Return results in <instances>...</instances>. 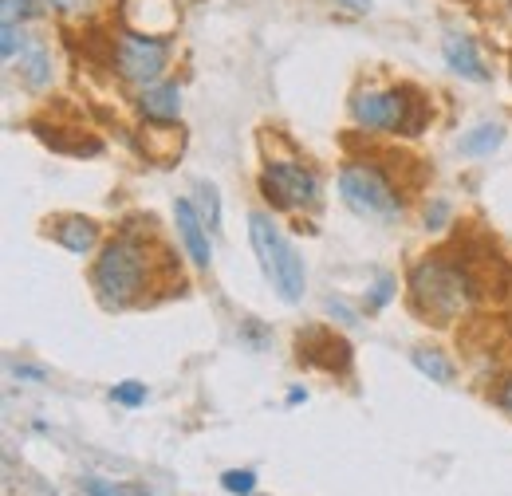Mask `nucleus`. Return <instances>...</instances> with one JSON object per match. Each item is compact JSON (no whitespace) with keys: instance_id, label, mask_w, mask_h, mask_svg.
Returning a JSON list of instances; mask_svg holds the SVG:
<instances>
[{"instance_id":"f257e3e1","label":"nucleus","mask_w":512,"mask_h":496,"mask_svg":"<svg viewBox=\"0 0 512 496\" xmlns=\"http://www.w3.org/2000/svg\"><path fill=\"white\" fill-rule=\"evenodd\" d=\"M410 300H414V311H422L426 319L453 323L473 304V280L461 264H453L446 256H430L410 272Z\"/></svg>"},{"instance_id":"f03ea898","label":"nucleus","mask_w":512,"mask_h":496,"mask_svg":"<svg viewBox=\"0 0 512 496\" xmlns=\"http://www.w3.org/2000/svg\"><path fill=\"white\" fill-rule=\"evenodd\" d=\"M91 284H95V296L103 300V308H130L150 284L146 245L130 233L103 245L99 260H95V272H91Z\"/></svg>"},{"instance_id":"7ed1b4c3","label":"nucleus","mask_w":512,"mask_h":496,"mask_svg":"<svg viewBox=\"0 0 512 496\" xmlns=\"http://www.w3.org/2000/svg\"><path fill=\"white\" fill-rule=\"evenodd\" d=\"M249 241L256 248V260H260V268H264V276L272 280V288H276V296L284 300V304H296L300 296H304V260H300V252L292 248V241L276 229V221L268 217V213H253L249 217Z\"/></svg>"},{"instance_id":"20e7f679","label":"nucleus","mask_w":512,"mask_h":496,"mask_svg":"<svg viewBox=\"0 0 512 496\" xmlns=\"http://www.w3.org/2000/svg\"><path fill=\"white\" fill-rule=\"evenodd\" d=\"M339 197L351 213L371 217V221H390V217L402 213L398 189L375 162H347L343 174H339Z\"/></svg>"},{"instance_id":"39448f33","label":"nucleus","mask_w":512,"mask_h":496,"mask_svg":"<svg viewBox=\"0 0 512 496\" xmlns=\"http://www.w3.org/2000/svg\"><path fill=\"white\" fill-rule=\"evenodd\" d=\"M351 115H355V123L367 126V130H402V134H418L422 123H426L422 99H414L406 87L359 91L351 99Z\"/></svg>"},{"instance_id":"423d86ee","label":"nucleus","mask_w":512,"mask_h":496,"mask_svg":"<svg viewBox=\"0 0 512 496\" xmlns=\"http://www.w3.org/2000/svg\"><path fill=\"white\" fill-rule=\"evenodd\" d=\"M260 189L276 209H308L320 201V178L292 158H272L260 174Z\"/></svg>"},{"instance_id":"0eeeda50","label":"nucleus","mask_w":512,"mask_h":496,"mask_svg":"<svg viewBox=\"0 0 512 496\" xmlns=\"http://www.w3.org/2000/svg\"><path fill=\"white\" fill-rule=\"evenodd\" d=\"M115 67L130 83H158V75L166 71V40L154 36H138V32H123L115 44Z\"/></svg>"},{"instance_id":"6e6552de","label":"nucleus","mask_w":512,"mask_h":496,"mask_svg":"<svg viewBox=\"0 0 512 496\" xmlns=\"http://www.w3.org/2000/svg\"><path fill=\"white\" fill-rule=\"evenodd\" d=\"M123 24L127 32H138V36L170 40V32L178 28V4L174 0H123Z\"/></svg>"},{"instance_id":"1a4fd4ad","label":"nucleus","mask_w":512,"mask_h":496,"mask_svg":"<svg viewBox=\"0 0 512 496\" xmlns=\"http://www.w3.org/2000/svg\"><path fill=\"white\" fill-rule=\"evenodd\" d=\"M174 221H178V237H182V245H186V252H190V260L197 264V268H209L213 245H209L205 221H201V213H197V205H193L190 197L174 201Z\"/></svg>"},{"instance_id":"9d476101","label":"nucleus","mask_w":512,"mask_h":496,"mask_svg":"<svg viewBox=\"0 0 512 496\" xmlns=\"http://www.w3.org/2000/svg\"><path fill=\"white\" fill-rule=\"evenodd\" d=\"M138 111L150 123H174L182 115V87L178 83H150V87H142Z\"/></svg>"},{"instance_id":"9b49d317","label":"nucleus","mask_w":512,"mask_h":496,"mask_svg":"<svg viewBox=\"0 0 512 496\" xmlns=\"http://www.w3.org/2000/svg\"><path fill=\"white\" fill-rule=\"evenodd\" d=\"M442 56H446V63L461 79H473V83H485V79H489V67L477 56V44H473L469 36H446Z\"/></svg>"},{"instance_id":"f8f14e48","label":"nucleus","mask_w":512,"mask_h":496,"mask_svg":"<svg viewBox=\"0 0 512 496\" xmlns=\"http://www.w3.org/2000/svg\"><path fill=\"white\" fill-rule=\"evenodd\" d=\"M12 63H16V75H20L32 91H40V87L52 83V52H48L40 40L28 36V44L20 48V56H16Z\"/></svg>"},{"instance_id":"ddd939ff","label":"nucleus","mask_w":512,"mask_h":496,"mask_svg":"<svg viewBox=\"0 0 512 496\" xmlns=\"http://www.w3.org/2000/svg\"><path fill=\"white\" fill-rule=\"evenodd\" d=\"M52 237H56L67 252L87 256L91 248L99 245V225H95L91 217H60V221H56V229H52Z\"/></svg>"},{"instance_id":"4468645a","label":"nucleus","mask_w":512,"mask_h":496,"mask_svg":"<svg viewBox=\"0 0 512 496\" xmlns=\"http://www.w3.org/2000/svg\"><path fill=\"white\" fill-rule=\"evenodd\" d=\"M142 150L158 166H170L178 158V150H182V130H174L170 123H150L146 134H142Z\"/></svg>"},{"instance_id":"2eb2a0df","label":"nucleus","mask_w":512,"mask_h":496,"mask_svg":"<svg viewBox=\"0 0 512 496\" xmlns=\"http://www.w3.org/2000/svg\"><path fill=\"white\" fill-rule=\"evenodd\" d=\"M501 142H505V126L481 123V126H473V130L457 142V150H461V154H469V158H485V154H493Z\"/></svg>"},{"instance_id":"dca6fc26","label":"nucleus","mask_w":512,"mask_h":496,"mask_svg":"<svg viewBox=\"0 0 512 496\" xmlns=\"http://www.w3.org/2000/svg\"><path fill=\"white\" fill-rule=\"evenodd\" d=\"M410 359H414V367L426 374L430 382H453V374H457L446 355L442 351H430V347H418Z\"/></svg>"},{"instance_id":"f3484780","label":"nucleus","mask_w":512,"mask_h":496,"mask_svg":"<svg viewBox=\"0 0 512 496\" xmlns=\"http://www.w3.org/2000/svg\"><path fill=\"white\" fill-rule=\"evenodd\" d=\"M193 205H197V213H201V221H205L209 229H221V201H217V189L205 186V182H197Z\"/></svg>"},{"instance_id":"a211bd4d","label":"nucleus","mask_w":512,"mask_h":496,"mask_svg":"<svg viewBox=\"0 0 512 496\" xmlns=\"http://www.w3.org/2000/svg\"><path fill=\"white\" fill-rule=\"evenodd\" d=\"M221 489L233 496H253L256 493V473L253 469H229L221 473Z\"/></svg>"},{"instance_id":"6ab92c4d","label":"nucleus","mask_w":512,"mask_h":496,"mask_svg":"<svg viewBox=\"0 0 512 496\" xmlns=\"http://www.w3.org/2000/svg\"><path fill=\"white\" fill-rule=\"evenodd\" d=\"M44 4L48 0H4V20H16V24L36 20V16H44Z\"/></svg>"},{"instance_id":"aec40b11","label":"nucleus","mask_w":512,"mask_h":496,"mask_svg":"<svg viewBox=\"0 0 512 496\" xmlns=\"http://www.w3.org/2000/svg\"><path fill=\"white\" fill-rule=\"evenodd\" d=\"M111 398H115L119 406H142V402H146V382H134V378H130V382H119V386L111 390Z\"/></svg>"},{"instance_id":"412c9836","label":"nucleus","mask_w":512,"mask_h":496,"mask_svg":"<svg viewBox=\"0 0 512 496\" xmlns=\"http://www.w3.org/2000/svg\"><path fill=\"white\" fill-rule=\"evenodd\" d=\"M390 296H394V280H390V276H379V284H375V292H371V308H386Z\"/></svg>"},{"instance_id":"4be33fe9","label":"nucleus","mask_w":512,"mask_h":496,"mask_svg":"<svg viewBox=\"0 0 512 496\" xmlns=\"http://www.w3.org/2000/svg\"><path fill=\"white\" fill-rule=\"evenodd\" d=\"M83 493L87 496H123L115 485H107L103 477H87V481H83Z\"/></svg>"},{"instance_id":"5701e85b","label":"nucleus","mask_w":512,"mask_h":496,"mask_svg":"<svg viewBox=\"0 0 512 496\" xmlns=\"http://www.w3.org/2000/svg\"><path fill=\"white\" fill-rule=\"evenodd\" d=\"M446 213H449V205H446V201H434V209H426V225H430V229H442V221H446Z\"/></svg>"},{"instance_id":"b1692460","label":"nucleus","mask_w":512,"mask_h":496,"mask_svg":"<svg viewBox=\"0 0 512 496\" xmlns=\"http://www.w3.org/2000/svg\"><path fill=\"white\" fill-rule=\"evenodd\" d=\"M12 374H16V378H32V382H44V371H40V367H20V363H16V367H12Z\"/></svg>"},{"instance_id":"393cba45","label":"nucleus","mask_w":512,"mask_h":496,"mask_svg":"<svg viewBox=\"0 0 512 496\" xmlns=\"http://www.w3.org/2000/svg\"><path fill=\"white\" fill-rule=\"evenodd\" d=\"M327 311H331V315H339L343 323H355V311H347L343 304H339V300H327Z\"/></svg>"},{"instance_id":"a878e982","label":"nucleus","mask_w":512,"mask_h":496,"mask_svg":"<svg viewBox=\"0 0 512 496\" xmlns=\"http://www.w3.org/2000/svg\"><path fill=\"white\" fill-rule=\"evenodd\" d=\"M56 8H64V12H79V8H87V4H95V0H52Z\"/></svg>"},{"instance_id":"bb28decb","label":"nucleus","mask_w":512,"mask_h":496,"mask_svg":"<svg viewBox=\"0 0 512 496\" xmlns=\"http://www.w3.org/2000/svg\"><path fill=\"white\" fill-rule=\"evenodd\" d=\"M335 4H343V8H351V12H367V8H371V0H335Z\"/></svg>"},{"instance_id":"cd10ccee","label":"nucleus","mask_w":512,"mask_h":496,"mask_svg":"<svg viewBox=\"0 0 512 496\" xmlns=\"http://www.w3.org/2000/svg\"><path fill=\"white\" fill-rule=\"evenodd\" d=\"M501 406L512 414V378H505V386H501Z\"/></svg>"}]
</instances>
